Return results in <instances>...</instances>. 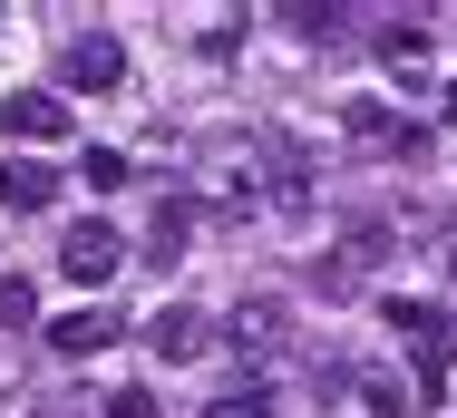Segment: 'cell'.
Here are the masks:
<instances>
[{"label":"cell","instance_id":"obj_1","mask_svg":"<svg viewBox=\"0 0 457 418\" xmlns=\"http://www.w3.org/2000/svg\"><path fill=\"white\" fill-rule=\"evenodd\" d=\"M331 389H341L361 418H399V409H419V389H409L389 360H351V370H331Z\"/></svg>","mask_w":457,"mask_h":418},{"label":"cell","instance_id":"obj_2","mask_svg":"<svg viewBox=\"0 0 457 418\" xmlns=\"http://www.w3.org/2000/svg\"><path fill=\"white\" fill-rule=\"evenodd\" d=\"M224 340H234L244 360H273L282 340H292V302H282V292H244L234 322H224Z\"/></svg>","mask_w":457,"mask_h":418},{"label":"cell","instance_id":"obj_3","mask_svg":"<svg viewBox=\"0 0 457 418\" xmlns=\"http://www.w3.org/2000/svg\"><path fill=\"white\" fill-rule=\"evenodd\" d=\"M117 263H127V234L117 224H69V244H59V272L97 292V282H117Z\"/></svg>","mask_w":457,"mask_h":418},{"label":"cell","instance_id":"obj_4","mask_svg":"<svg viewBox=\"0 0 457 418\" xmlns=\"http://www.w3.org/2000/svg\"><path fill=\"white\" fill-rule=\"evenodd\" d=\"M341 137L370 146V156H419V146H428V137H419V127H399L379 97H351V107H341Z\"/></svg>","mask_w":457,"mask_h":418},{"label":"cell","instance_id":"obj_5","mask_svg":"<svg viewBox=\"0 0 457 418\" xmlns=\"http://www.w3.org/2000/svg\"><path fill=\"white\" fill-rule=\"evenodd\" d=\"M204 312H195V302H156V322H146V350H156V360H166V370H185V360H204Z\"/></svg>","mask_w":457,"mask_h":418},{"label":"cell","instance_id":"obj_6","mask_svg":"<svg viewBox=\"0 0 457 418\" xmlns=\"http://www.w3.org/2000/svg\"><path fill=\"white\" fill-rule=\"evenodd\" d=\"M117 79H127V49H117L107 29H79V39H69V88H88V97H107Z\"/></svg>","mask_w":457,"mask_h":418},{"label":"cell","instance_id":"obj_7","mask_svg":"<svg viewBox=\"0 0 457 418\" xmlns=\"http://www.w3.org/2000/svg\"><path fill=\"white\" fill-rule=\"evenodd\" d=\"M10 137H20V146H59V137H69V97L20 88V97H10Z\"/></svg>","mask_w":457,"mask_h":418},{"label":"cell","instance_id":"obj_8","mask_svg":"<svg viewBox=\"0 0 457 418\" xmlns=\"http://www.w3.org/2000/svg\"><path fill=\"white\" fill-rule=\"evenodd\" d=\"M0 205H10V214H49V205H59V166L10 156V166H0Z\"/></svg>","mask_w":457,"mask_h":418},{"label":"cell","instance_id":"obj_9","mask_svg":"<svg viewBox=\"0 0 457 418\" xmlns=\"http://www.w3.org/2000/svg\"><path fill=\"white\" fill-rule=\"evenodd\" d=\"M107 340H117V322H107V312H59V322H49V350H59V360H88V350H107Z\"/></svg>","mask_w":457,"mask_h":418},{"label":"cell","instance_id":"obj_10","mask_svg":"<svg viewBox=\"0 0 457 418\" xmlns=\"http://www.w3.org/2000/svg\"><path fill=\"white\" fill-rule=\"evenodd\" d=\"M146 244H156V263H185V244H195V205H185V195H156Z\"/></svg>","mask_w":457,"mask_h":418},{"label":"cell","instance_id":"obj_11","mask_svg":"<svg viewBox=\"0 0 457 418\" xmlns=\"http://www.w3.org/2000/svg\"><path fill=\"white\" fill-rule=\"evenodd\" d=\"M379 59H389V79H399V88L428 79V39H419V29H389V39H379Z\"/></svg>","mask_w":457,"mask_h":418},{"label":"cell","instance_id":"obj_12","mask_svg":"<svg viewBox=\"0 0 457 418\" xmlns=\"http://www.w3.org/2000/svg\"><path fill=\"white\" fill-rule=\"evenodd\" d=\"M79 175H88V195H117V185H127V156H117V146H88Z\"/></svg>","mask_w":457,"mask_h":418},{"label":"cell","instance_id":"obj_13","mask_svg":"<svg viewBox=\"0 0 457 418\" xmlns=\"http://www.w3.org/2000/svg\"><path fill=\"white\" fill-rule=\"evenodd\" d=\"M204 418H273V389H253V380H244V389H224Z\"/></svg>","mask_w":457,"mask_h":418},{"label":"cell","instance_id":"obj_14","mask_svg":"<svg viewBox=\"0 0 457 418\" xmlns=\"http://www.w3.org/2000/svg\"><path fill=\"white\" fill-rule=\"evenodd\" d=\"M29 312H39V292H29V282H20V272H0V331H20V322H29Z\"/></svg>","mask_w":457,"mask_h":418},{"label":"cell","instance_id":"obj_15","mask_svg":"<svg viewBox=\"0 0 457 418\" xmlns=\"http://www.w3.org/2000/svg\"><path fill=\"white\" fill-rule=\"evenodd\" d=\"M273 20H292V39H331V29H341V10H312V0H292Z\"/></svg>","mask_w":457,"mask_h":418},{"label":"cell","instance_id":"obj_16","mask_svg":"<svg viewBox=\"0 0 457 418\" xmlns=\"http://www.w3.org/2000/svg\"><path fill=\"white\" fill-rule=\"evenodd\" d=\"M97 418H166V409H156V389H117Z\"/></svg>","mask_w":457,"mask_h":418},{"label":"cell","instance_id":"obj_17","mask_svg":"<svg viewBox=\"0 0 457 418\" xmlns=\"http://www.w3.org/2000/svg\"><path fill=\"white\" fill-rule=\"evenodd\" d=\"M448 117H457V88H448Z\"/></svg>","mask_w":457,"mask_h":418}]
</instances>
